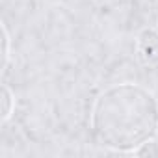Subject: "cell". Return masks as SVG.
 Returning a JSON list of instances; mask_svg holds the SVG:
<instances>
[{"mask_svg":"<svg viewBox=\"0 0 158 158\" xmlns=\"http://www.w3.org/2000/svg\"><path fill=\"white\" fill-rule=\"evenodd\" d=\"M91 128L95 139L114 151H136L158 130V102L136 84L108 88L93 104Z\"/></svg>","mask_w":158,"mask_h":158,"instance_id":"6da1fadb","label":"cell"},{"mask_svg":"<svg viewBox=\"0 0 158 158\" xmlns=\"http://www.w3.org/2000/svg\"><path fill=\"white\" fill-rule=\"evenodd\" d=\"M4 102H6V106H4V123H6L11 115V93L6 86H4Z\"/></svg>","mask_w":158,"mask_h":158,"instance_id":"7a4b0ae2","label":"cell"},{"mask_svg":"<svg viewBox=\"0 0 158 158\" xmlns=\"http://www.w3.org/2000/svg\"><path fill=\"white\" fill-rule=\"evenodd\" d=\"M2 34H4V67L8 65V60H10V50H8V45H10V35H8V30L6 26L2 24Z\"/></svg>","mask_w":158,"mask_h":158,"instance_id":"3957f363","label":"cell"}]
</instances>
